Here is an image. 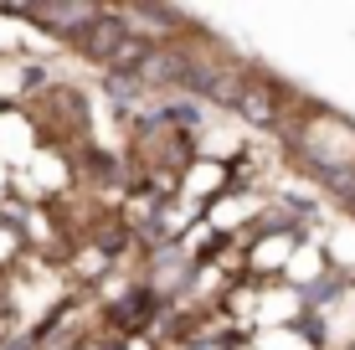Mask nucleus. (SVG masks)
Wrapping results in <instances>:
<instances>
[{"instance_id":"1","label":"nucleus","mask_w":355,"mask_h":350,"mask_svg":"<svg viewBox=\"0 0 355 350\" xmlns=\"http://www.w3.org/2000/svg\"><path fill=\"white\" fill-rule=\"evenodd\" d=\"M78 36H83V46H88L98 62H114V67H134V72H139L144 57H150V46H144L124 21H114V16H93Z\"/></svg>"},{"instance_id":"2","label":"nucleus","mask_w":355,"mask_h":350,"mask_svg":"<svg viewBox=\"0 0 355 350\" xmlns=\"http://www.w3.org/2000/svg\"><path fill=\"white\" fill-rule=\"evenodd\" d=\"M16 16L36 21V26H62V31H83L88 21L98 16L93 6H31V10H16Z\"/></svg>"}]
</instances>
